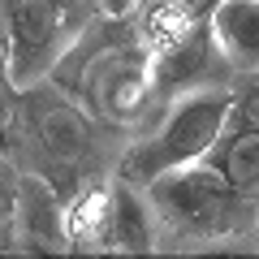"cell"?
Masks as SVG:
<instances>
[{"label": "cell", "mask_w": 259, "mask_h": 259, "mask_svg": "<svg viewBox=\"0 0 259 259\" xmlns=\"http://www.w3.org/2000/svg\"><path fill=\"white\" fill-rule=\"evenodd\" d=\"M143 190L156 207V221H164L168 229L186 233V238L216 242V238H238L246 229H259V194L229 186L207 160L168 168Z\"/></svg>", "instance_id": "6da1fadb"}, {"label": "cell", "mask_w": 259, "mask_h": 259, "mask_svg": "<svg viewBox=\"0 0 259 259\" xmlns=\"http://www.w3.org/2000/svg\"><path fill=\"white\" fill-rule=\"evenodd\" d=\"M233 104L238 100L225 87L199 82L190 91H182L173 100V108L164 112V121L151 130L147 139H139L125 151L117 177H125L134 186H147L160 173H168V168L207 160L212 147L221 143V134L229 130V121H233Z\"/></svg>", "instance_id": "7a4b0ae2"}, {"label": "cell", "mask_w": 259, "mask_h": 259, "mask_svg": "<svg viewBox=\"0 0 259 259\" xmlns=\"http://www.w3.org/2000/svg\"><path fill=\"white\" fill-rule=\"evenodd\" d=\"M78 0H9L0 13L5 69L18 91H30L48 69H56L65 48L74 44Z\"/></svg>", "instance_id": "3957f363"}, {"label": "cell", "mask_w": 259, "mask_h": 259, "mask_svg": "<svg viewBox=\"0 0 259 259\" xmlns=\"http://www.w3.org/2000/svg\"><path fill=\"white\" fill-rule=\"evenodd\" d=\"M74 91L104 121H117V125L139 121L143 108L151 104V91H156V61H151L147 44L143 39H112V44H104L78 69Z\"/></svg>", "instance_id": "277c9868"}, {"label": "cell", "mask_w": 259, "mask_h": 259, "mask_svg": "<svg viewBox=\"0 0 259 259\" xmlns=\"http://www.w3.org/2000/svg\"><path fill=\"white\" fill-rule=\"evenodd\" d=\"M104 250H117V255H147V250H156V207H151L147 190L125 182V177H117L108 186Z\"/></svg>", "instance_id": "5b68a950"}, {"label": "cell", "mask_w": 259, "mask_h": 259, "mask_svg": "<svg viewBox=\"0 0 259 259\" xmlns=\"http://www.w3.org/2000/svg\"><path fill=\"white\" fill-rule=\"evenodd\" d=\"M35 143L48 164L78 168L91 151V121L74 100H44L35 108Z\"/></svg>", "instance_id": "8992f818"}, {"label": "cell", "mask_w": 259, "mask_h": 259, "mask_svg": "<svg viewBox=\"0 0 259 259\" xmlns=\"http://www.w3.org/2000/svg\"><path fill=\"white\" fill-rule=\"evenodd\" d=\"M207 30L225 65L242 74H259V0H216L207 13Z\"/></svg>", "instance_id": "52a82bcc"}, {"label": "cell", "mask_w": 259, "mask_h": 259, "mask_svg": "<svg viewBox=\"0 0 259 259\" xmlns=\"http://www.w3.org/2000/svg\"><path fill=\"white\" fill-rule=\"evenodd\" d=\"M216 0H151L147 9H143V30L139 39L147 44L151 61L173 48H182L190 35L207 26V13H212Z\"/></svg>", "instance_id": "ba28073f"}, {"label": "cell", "mask_w": 259, "mask_h": 259, "mask_svg": "<svg viewBox=\"0 0 259 259\" xmlns=\"http://www.w3.org/2000/svg\"><path fill=\"white\" fill-rule=\"evenodd\" d=\"M207 164H212L229 186H238V190H246V194H259V125L233 117L229 130L221 134V143L212 147Z\"/></svg>", "instance_id": "9c48e42d"}, {"label": "cell", "mask_w": 259, "mask_h": 259, "mask_svg": "<svg viewBox=\"0 0 259 259\" xmlns=\"http://www.w3.org/2000/svg\"><path fill=\"white\" fill-rule=\"evenodd\" d=\"M104 233H108V186H91L65 207V242L104 250Z\"/></svg>", "instance_id": "30bf717a"}, {"label": "cell", "mask_w": 259, "mask_h": 259, "mask_svg": "<svg viewBox=\"0 0 259 259\" xmlns=\"http://www.w3.org/2000/svg\"><path fill=\"white\" fill-rule=\"evenodd\" d=\"M13 212H18V186H13L9 164L0 160V233H5V225H9Z\"/></svg>", "instance_id": "8fae6325"}, {"label": "cell", "mask_w": 259, "mask_h": 259, "mask_svg": "<svg viewBox=\"0 0 259 259\" xmlns=\"http://www.w3.org/2000/svg\"><path fill=\"white\" fill-rule=\"evenodd\" d=\"M95 5H100V13H104V18H112V22L130 18V13L139 9V0H95Z\"/></svg>", "instance_id": "7c38bea8"}]
</instances>
